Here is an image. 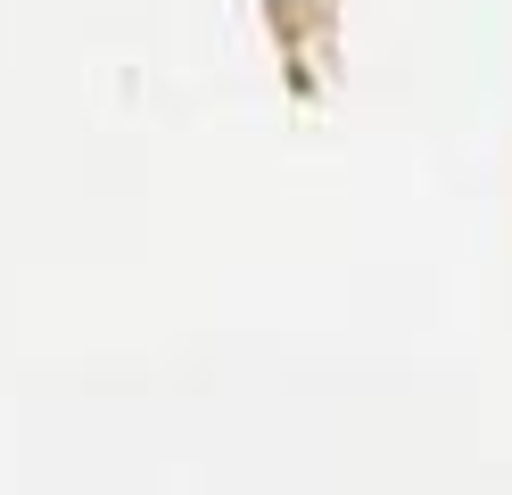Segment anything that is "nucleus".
Wrapping results in <instances>:
<instances>
[]
</instances>
